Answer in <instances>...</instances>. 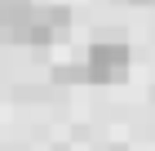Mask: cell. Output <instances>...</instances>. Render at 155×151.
<instances>
[{"label": "cell", "instance_id": "cell-1", "mask_svg": "<svg viewBox=\"0 0 155 151\" xmlns=\"http://www.w3.org/2000/svg\"><path fill=\"white\" fill-rule=\"evenodd\" d=\"M84 67H89V84H115L129 76L133 67V49L120 36H102L84 49Z\"/></svg>", "mask_w": 155, "mask_h": 151}, {"label": "cell", "instance_id": "cell-2", "mask_svg": "<svg viewBox=\"0 0 155 151\" xmlns=\"http://www.w3.org/2000/svg\"><path fill=\"white\" fill-rule=\"evenodd\" d=\"M67 36H71V9L67 5H31L27 27H22V45L49 49V45H62Z\"/></svg>", "mask_w": 155, "mask_h": 151}, {"label": "cell", "instance_id": "cell-3", "mask_svg": "<svg viewBox=\"0 0 155 151\" xmlns=\"http://www.w3.org/2000/svg\"><path fill=\"white\" fill-rule=\"evenodd\" d=\"M49 80L53 84H89V67H84V58L80 62H58L49 71Z\"/></svg>", "mask_w": 155, "mask_h": 151}, {"label": "cell", "instance_id": "cell-4", "mask_svg": "<svg viewBox=\"0 0 155 151\" xmlns=\"http://www.w3.org/2000/svg\"><path fill=\"white\" fill-rule=\"evenodd\" d=\"M129 5H155V0H129Z\"/></svg>", "mask_w": 155, "mask_h": 151}]
</instances>
